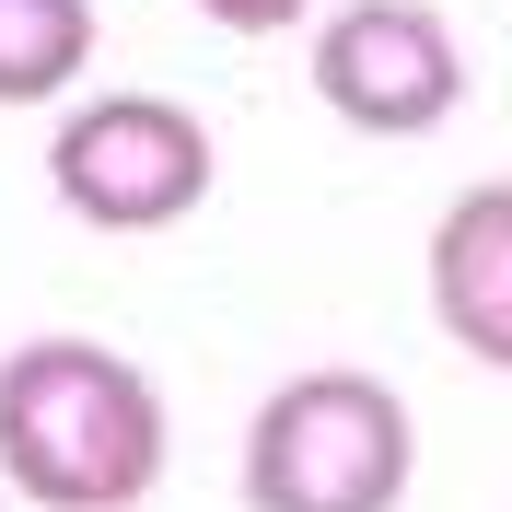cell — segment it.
Returning a JSON list of instances; mask_svg holds the SVG:
<instances>
[{
	"label": "cell",
	"mask_w": 512,
	"mask_h": 512,
	"mask_svg": "<svg viewBox=\"0 0 512 512\" xmlns=\"http://www.w3.org/2000/svg\"><path fill=\"white\" fill-rule=\"evenodd\" d=\"M0 478L35 512H140L163 478V396L94 338H24L0 361Z\"/></svg>",
	"instance_id": "cell-1"
},
{
	"label": "cell",
	"mask_w": 512,
	"mask_h": 512,
	"mask_svg": "<svg viewBox=\"0 0 512 512\" xmlns=\"http://www.w3.org/2000/svg\"><path fill=\"white\" fill-rule=\"evenodd\" d=\"M419 431L373 373H291L245 419V512H396Z\"/></svg>",
	"instance_id": "cell-2"
},
{
	"label": "cell",
	"mask_w": 512,
	"mask_h": 512,
	"mask_svg": "<svg viewBox=\"0 0 512 512\" xmlns=\"http://www.w3.org/2000/svg\"><path fill=\"white\" fill-rule=\"evenodd\" d=\"M210 128L187 117L175 94H94L70 105L59 140H47V187H59L70 222L94 233H163L210 198Z\"/></svg>",
	"instance_id": "cell-3"
},
{
	"label": "cell",
	"mask_w": 512,
	"mask_h": 512,
	"mask_svg": "<svg viewBox=\"0 0 512 512\" xmlns=\"http://www.w3.org/2000/svg\"><path fill=\"white\" fill-rule=\"evenodd\" d=\"M315 94L361 140H419L466 105V47L431 0H350L315 35Z\"/></svg>",
	"instance_id": "cell-4"
},
{
	"label": "cell",
	"mask_w": 512,
	"mask_h": 512,
	"mask_svg": "<svg viewBox=\"0 0 512 512\" xmlns=\"http://www.w3.org/2000/svg\"><path fill=\"white\" fill-rule=\"evenodd\" d=\"M431 315L478 373H512V175L443 198V222H431Z\"/></svg>",
	"instance_id": "cell-5"
},
{
	"label": "cell",
	"mask_w": 512,
	"mask_h": 512,
	"mask_svg": "<svg viewBox=\"0 0 512 512\" xmlns=\"http://www.w3.org/2000/svg\"><path fill=\"white\" fill-rule=\"evenodd\" d=\"M94 59V0H0V105H47Z\"/></svg>",
	"instance_id": "cell-6"
},
{
	"label": "cell",
	"mask_w": 512,
	"mask_h": 512,
	"mask_svg": "<svg viewBox=\"0 0 512 512\" xmlns=\"http://www.w3.org/2000/svg\"><path fill=\"white\" fill-rule=\"evenodd\" d=\"M210 24H233V35H280V24H303L315 0H198Z\"/></svg>",
	"instance_id": "cell-7"
}]
</instances>
